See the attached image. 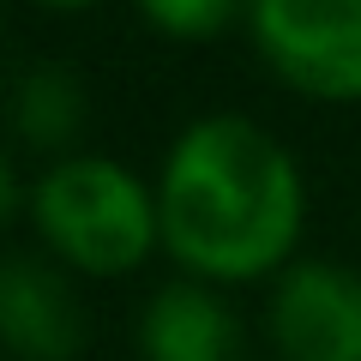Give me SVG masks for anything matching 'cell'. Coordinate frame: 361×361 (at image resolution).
I'll use <instances>...</instances> for the list:
<instances>
[{
	"label": "cell",
	"mask_w": 361,
	"mask_h": 361,
	"mask_svg": "<svg viewBox=\"0 0 361 361\" xmlns=\"http://www.w3.org/2000/svg\"><path fill=\"white\" fill-rule=\"evenodd\" d=\"M163 247L199 283L283 277L301 241V169L265 127L205 115L180 133L157 175Z\"/></svg>",
	"instance_id": "1"
},
{
	"label": "cell",
	"mask_w": 361,
	"mask_h": 361,
	"mask_svg": "<svg viewBox=\"0 0 361 361\" xmlns=\"http://www.w3.org/2000/svg\"><path fill=\"white\" fill-rule=\"evenodd\" d=\"M30 229L42 235L54 265L78 277H127L151 247H163L157 187H145L127 163L90 151H73L37 175Z\"/></svg>",
	"instance_id": "2"
},
{
	"label": "cell",
	"mask_w": 361,
	"mask_h": 361,
	"mask_svg": "<svg viewBox=\"0 0 361 361\" xmlns=\"http://www.w3.org/2000/svg\"><path fill=\"white\" fill-rule=\"evenodd\" d=\"M247 30L289 90L361 103V0H247Z\"/></svg>",
	"instance_id": "3"
},
{
	"label": "cell",
	"mask_w": 361,
	"mask_h": 361,
	"mask_svg": "<svg viewBox=\"0 0 361 361\" xmlns=\"http://www.w3.org/2000/svg\"><path fill=\"white\" fill-rule=\"evenodd\" d=\"M271 343L283 361H361V271L289 265L271 283Z\"/></svg>",
	"instance_id": "4"
},
{
	"label": "cell",
	"mask_w": 361,
	"mask_h": 361,
	"mask_svg": "<svg viewBox=\"0 0 361 361\" xmlns=\"http://www.w3.org/2000/svg\"><path fill=\"white\" fill-rule=\"evenodd\" d=\"M0 331L18 361H73L85 349V307L61 265L6 259L0 271Z\"/></svg>",
	"instance_id": "5"
},
{
	"label": "cell",
	"mask_w": 361,
	"mask_h": 361,
	"mask_svg": "<svg viewBox=\"0 0 361 361\" xmlns=\"http://www.w3.org/2000/svg\"><path fill=\"white\" fill-rule=\"evenodd\" d=\"M139 355L145 361H247V343L217 289L199 283V277H180L145 301Z\"/></svg>",
	"instance_id": "6"
},
{
	"label": "cell",
	"mask_w": 361,
	"mask_h": 361,
	"mask_svg": "<svg viewBox=\"0 0 361 361\" xmlns=\"http://www.w3.org/2000/svg\"><path fill=\"white\" fill-rule=\"evenodd\" d=\"M85 127V90H78L73 73L61 66H37V73L18 85V133L30 145H49V151H66Z\"/></svg>",
	"instance_id": "7"
},
{
	"label": "cell",
	"mask_w": 361,
	"mask_h": 361,
	"mask_svg": "<svg viewBox=\"0 0 361 361\" xmlns=\"http://www.w3.org/2000/svg\"><path fill=\"white\" fill-rule=\"evenodd\" d=\"M145 13V25L163 30L175 42H211L247 13V0H133Z\"/></svg>",
	"instance_id": "8"
},
{
	"label": "cell",
	"mask_w": 361,
	"mask_h": 361,
	"mask_svg": "<svg viewBox=\"0 0 361 361\" xmlns=\"http://www.w3.org/2000/svg\"><path fill=\"white\" fill-rule=\"evenodd\" d=\"M37 6H49V13H85V6H97V0H37Z\"/></svg>",
	"instance_id": "9"
}]
</instances>
